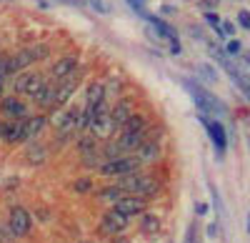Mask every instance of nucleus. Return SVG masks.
Listing matches in <instances>:
<instances>
[{
	"label": "nucleus",
	"instance_id": "nucleus-1",
	"mask_svg": "<svg viewBox=\"0 0 250 243\" xmlns=\"http://www.w3.org/2000/svg\"><path fill=\"white\" fill-rule=\"evenodd\" d=\"M120 191H128L130 196H138V198H155L158 191H160V183L153 178V176H143V173H130V176H123L120 183H118Z\"/></svg>",
	"mask_w": 250,
	"mask_h": 243
},
{
	"label": "nucleus",
	"instance_id": "nucleus-2",
	"mask_svg": "<svg viewBox=\"0 0 250 243\" xmlns=\"http://www.w3.org/2000/svg\"><path fill=\"white\" fill-rule=\"evenodd\" d=\"M185 90L190 93V98L195 100V106L200 108V113H213V115H225L228 113V106L223 103L220 98H215L210 90H205L203 86L193 83V80H183Z\"/></svg>",
	"mask_w": 250,
	"mask_h": 243
},
{
	"label": "nucleus",
	"instance_id": "nucleus-3",
	"mask_svg": "<svg viewBox=\"0 0 250 243\" xmlns=\"http://www.w3.org/2000/svg\"><path fill=\"white\" fill-rule=\"evenodd\" d=\"M140 171V160L135 155H120V158H113V160H105L100 163V173L103 176H130V173H138Z\"/></svg>",
	"mask_w": 250,
	"mask_h": 243
},
{
	"label": "nucleus",
	"instance_id": "nucleus-4",
	"mask_svg": "<svg viewBox=\"0 0 250 243\" xmlns=\"http://www.w3.org/2000/svg\"><path fill=\"white\" fill-rule=\"evenodd\" d=\"M53 126L58 128L60 138H68L75 131H80V108H70V110H55L53 115Z\"/></svg>",
	"mask_w": 250,
	"mask_h": 243
},
{
	"label": "nucleus",
	"instance_id": "nucleus-5",
	"mask_svg": "<svg viewBox=\"0 0 250 243\" xmlns=\"http://www.w3.org/2000/svg\"><path fill=\"white\" fill-rule=\"evenodd\" d=\"M30 226H33V218H30V213H28L25 208H20V206L10 208L8 228H10L13 238H23V236H28V233H30Z\"/></svg>",
	"mask_w": 250,
	"mask_h": 243
},
{
	"label": "nucleus",
	"instance_id": "nucleus-6",
	"mask_svg": "<svg viewBox=\"0 0 250 243\" xmlns=\"http://www.w3.org/2000/svg\"><path fill=\"white\" fill-rule=\"evenodd\" d=\"M48 83V80L40 75V73H20L18 78H15V83H13V88H15V93H25V95H30V98H35L38 95V90L43 88Z\"/></svg>",
	"mask_w": 250,
	"mask_h": 243
},
{
	"label": "nucleus",
	"instance_id": "nucleus-7",
	"mask_svg": "<svg viewBox=\"0 0 250 243\" xmlns=\"http://www.w3.org/2000/svg\"><path fill=\"white\" fill-rule=\"evenodd\" d=\"M125 226H128V216H123L120 211L110 208L105 216H103L100 221V231L105 233V236H115V233H123Z\"/></svg>",
	"mask_w": 250,
	"mask_h": 243
},
{
	"label": "nucleus",
	"instance_id": "nucleus-8",
	"mask_svg": "<svg viewBox=\"0 0 250 243\" xmlns=\"http://www.w3.org/2000/svg\"><path fill=\"white\" fill-rule=\"evenodd\" d=\"M115 211H120L123 216H140V213H145V198H138V196H120L118 200H115V206H113Z\"/></svg>",
	"mask_w": 250,
	"mask_h": 243
},
{
	"label": "nucleus",
	"instance_id": "nucleus-9",
	"mask_svg": "<svg viewBox=\"0 0 250 243\" xmlns=\"http://www.w3.org/2000/svg\"><path fill=\"white\" fill-rule=\"evenodd\" d=\"M75 88H78V70L70 75V78H65V80H60V83L55 86V100H53V108H62L70 100V95L75 93Z\"/></svg>",
	"mask_w": 250,
	"mask_h": 243
},
{
	"label": "nucleus",
	"instance_id": "nucleus-10",
	"mask_svg": "<svg viewBox=\"0 0 250 243\" xmlns=\"http://www.w3.org/2000/svg\"><path fill=\"white\" fill-rule=\"evenodd\" d=\"M200 120L205 123L208 133H210V140H213V146H215L218 155H223V153H225V146H228V135H225L223 123H220V120H208L205 115H200Z\"/></svg>",
	"mask_w": 250,
	"mask_h": 243
},
{
	"label": "nucleus",
	"instance_id": "nucleus-11",
	"mask_svg": "<svg viewBox=\"0 0 250 243\" xmlns=\"http://www.w3.org/2000/svg\"><path fill=\"white\" fill-rule=\"evenodd\" d=\"M75 70H78V58L75 55H62L60 60H55L50 75H53V80H58V83H60V80L70 78Z\"/></svg>",
	"mask_w": 250,
	"mask_h": 243
},
{
	"label": "nucleus",
	"instance_id": "nucleus-12",
	"mask_svg": "<svg viewBox=\"0 0 250 243\" xmlns=\"http://www.w3.org/2000/svg\"><path fill=\"white\" fill-rule=\"evenodd\" d=\"M0 110H3V115H5L8 120H23V118H25V103H23L20 98H15V95L3 98Z\"/></svg>",
	"mask_w": 250,
	"mask_h": 243
},
{
	"label": "nucleus",
	"instance_id": "nucleus-13",
	"mask_svg": "<svg viewBox=\"0 0 250 243\" xmlns=\"http://www.w3.org/2000/svg\"><path fill=\"white\" fill-rule=\"evenodd\" d=\"M135 158L140 160V163H153V160H158V158H160V146H158V140H155V138L143 140V143L135 148Z\"/></svg>",
	"mask_w": 250,
	"mask_h": 243
},
{
	"label": "nucleus",
	"instance_id": "nucleus-14",
	"mask_svg": "<svg viewBox=\"0 0 250 243\" xmlns=\"http://www.w3.org/2000/svg\"><path fill=\"white\" fill-rule=\"evenodd\" d=\"M133 113H135V110H133V103H130V100H118V103L110 108V118H113V123H115V131L128 123Z\"/></svg>",
	"mask_w": 250,
	"mask_h": 243
},
{
	"label": "nucleus",
	"instance_id": "nucleus-15",
	"mask_svg": "<svg viewBox=\"0 0 250 243\" xmlns=\"http://www.w3.org/2000/svg\"><path fill=\"white\" fill-rule=\"evenodd\" d=\"M48 126V120H45V115H33V118H28V120H23V140H33L40 131H43Z\"/></svg>",
	"mask_w": 250,
	"mask_h": 243
},
{
	"label": "nucleus",
	"instance_id": "nucleus-16",
	"mask_svg": "<svg viewBox=\"0 0 250 243\" xmlns=\"http://www.w3.org/2000/svg\"><path fill=\"white\" fill-rule=\"evenodd\" d=\"M30 63H35V60H33L30 50L25 48V50L15 53L13 58H8V73H20V70H25V68H28Z\"/></svg>",
	"mask_w": 250,
	"mask_h": 243
},
{
	"label": "nucleus",
	"instance_id": "nucleus-17",
	"mask_svg": "<svg viewBox=\"0 0 250 243\" xmlns=\"http://www.w3.org/2000/svg\"><path fill=\"white\" fill-rule=\"evenodd\" d=\"M40 108H53V100H55V86L53 83H45L43 88L38 90V95L33 98Z\"/></svg>",
	"mask_w": 250,
	"mask_h": 243
},
{
	"label": "nucleus",
	"instance_id": "nucleus-18",
	"mask_svg": "<svg viewBox=\"0 0 250 243\" xmlns=\"http://www.w3.org/2000/svg\"><path fill=\"white\" fill-rule=\"evenodd\" d=\"M100 103H105V86L103 83H90L88 86V106L85 108H95Z\"/></svg>",
	"mask_w": 250,
	"mask_h": 243
},
{
	"label": "nucleus",
	"instance_id": "nucleus-19",
	"mask_svg": "<svg viewBox=\"0 0 250 243\" xmlns=\"http://www.w3.org/2000/svg\"><path fill=\"white\" fill-rule=\"evenodd\" d=\"M150 25H153V30L160 35V38H165V40H175L178 35H175V28H170L165 20H160V18H153L150 15Z\"/></svg>",
	"mask_w": 250,
	"mask_h": 243
},
{
	"label": "nucleus",
	"instance_id": "nucleus-20",
	"mask_svg": "<svg viewBox=\"0 0 250 243\" xmlns=\"http://www.w3.org/2000/svg\"><path fill=\"white\" fill-rule=\"evenodd\" d=\"M120 131H125V133H143V131H148V120H145L143 115H138V113H133L130 120Z\"/></svg>",
	"mask_w": 250,
	"mask_h": 243
},
{
	"label": "nucleus",
	"instance_id": "nucleus-21",
	"mask_svg": "<svg viewBox=\"0 0 250 243\" xmlns=\"http://www.w3.org/2000/svg\"><path fill=\"white\" fill-rule=\"evenodd\" d=\"M140 228H143V233H148V236L158 233V231H160V218H158L155 213H143Z\"/></svg>",
	"mask_w": 250,
	"mask_h": 243
},
{
	"label": "nucleus",
	"instance_id": "nucleus-22",
	"mask_svg": "<svg viewBox=\"0 0 250 243\" xmlns=\"http://www.w3.org/2000/svg\"><path fill=\"white\" fill-rule=\"evenodd\" d=\"M23 120H25V118H23ZM23 120H10L5 143H20V140H23Z\"/></svg>",
	"mask_w": 250,
	"mask_h": 243
},
{
	"label": "nucleus",
	"instance_id": "nucleus-23",
	"mask_svg": "<svg viewBox=\"0 0 250 243\" xmlns=\"http://www.w3.org/2000/svg\"><path fill=\"white\" fill-rule=\"evenodd\" d=\"M45 146H30L28 148V160H30V163H43V160H45Z\"/></svg>",
	"mask_w": 250,
	"mask_h": 243
},
{
	"label": "nucleus",
	"instance_id": "nucleus-24",
	"mask_svg": "<svg viewBox=\"0 0 250 243\" xmlns=\"http://www.w3.org/2000/svg\"><path fill=\"white\" fill-rule=\"evenodd\" d=\"M198 73H200L205 80H210V83H213V80H218V70H215V68H210V66H205V63H203V66H198Z\"/></svg>",
	"mask_w": 250,
	"mask_h": 243
},
{
	"label": "nucleus",
	"instance_id": "nucleus-25",
	"mask_svg": "<svg viewBox=\"0 0 250 243\" xmlns=\"http://www.w3.org/2000/svg\"><path fill=\"white\" fill-rule=\"evenodd\" d=\"M28 50H30L33 60H43V58H48V53H50L48 45H33V48H28Z\"/></svg>",
	"mask_w": 250,
	"mask_h": 243
},
{
	"label": "nucleus",
	"instance_id": "nucleus-26",
	"mask_svg": "<svg viewBox=\"0 0 250 243\" xmlns=\"http://www.w3.org/2000/svg\"><path fill=\"white\" fill-rule=\"evenodd\" d=\"M123 196V191L118 188V186H113V188H105V191H103L100 193V198H105V200H113V203H115V200Z\"/></svg>",
	"mask_w": 250,
	"mask_h": 243
},
{
	"label": "nucleus",
	"instance_id": "nucleus-27",
	"mask_svg": "<svg viewBox=\"0 0 250 243\" xmlns=\"http://www.w3.org/2000/svg\"><path fill=\"white\" fill-rule=\"evenodd\" d=\"M73 188H75V193H88V191L93 188V183H90L88 178H83V180H75V186H73Z\"/></svg>",
	"mask_w": 250,
	"mask_h": 243
},
{
	"label": "nucleus",
	"instance_id": "nucleus-28",
	"mask_svg": "<svg viewBox=\"0 0 250 243\" xmlns=\"http://www.w3.org/2000/svg\"><path fill=\"white\" fill-rule=\"evenodd\" d=\"M205 23H210V25H213V28L218 30V28H220V18H218V13L208 10V13H205Z\"/></svg>",
	"mask_w": 250,
	"mask_h": 243
},
{
	"label": "nucleus",
	"instance_id": "nucleus-29",
	"mask_svg": "<svg viewBox=\"0 0 250 243\" xmlns=\"http://www.w3.org/2000/svg\"><path fill=\"white\" fill-rule=\"evenodd\" d=\"M240 50H243L240 40H230V43H228V48H225V53H228V55H238Z\"/></svg>",
	"mask_w": 250,
	"mask_h": 243
},
{
	"label": "nucleus",
	"instance_id": "nucleus-30",
	"mask_svg": "<svg viewBox=\"0 0 250 243\" xmlns=\"http://www.w3.org/2000/svg\"><path fill=\"white\" fill-rule=\"evenodd\" d=\"M238 23H240L245 30H250V13H248V10H240V13H238Z\"/></svg>",
	"mask_w": 250,
	"mask_h": 243
},
{
	"label": "nucleus",
	"instance_id": "nucleus-31",
	"mask_svg": "<svg viewBox=\"0 0 250 243\" xmlns=\"http://www.w3.org/2000/svg\"><path fill=\"white\" fill-rule=\"evenodd\" d=\"M220 30H223V38L235 35V25H233V23H220Z\"/></svg>",
	"mask_w": 250,
	"mask_h": 243
},
{
	"label": "nucleus",
	"instance_id": "nucleus-32",
	"mask_svg": "<svg viewBox=\"0 0 250 243\" xmlns=\"http://www.w3.org/2000/svg\"><path fill=\"white\" fill-rule=\"evenodd\" d=\"M5 75H10V73H8V58L0 55V83L5 80Z\"/></svg>",
	"mask_w": 250,
	"mask_h": 243
},
{
	"label": "nucleus",
	"instance_id": "nucleus-33",
	"mask_svg": "<svg viewBox=\"0 0 250 243\" xmlns=\"http://www.w3.org/2000/svg\"><path fill=\"white\" fill-rule=\"evenodd\" d=\"M10 238H13L10 228H5V226H0V243H5V241H10Z\"/></svg>",
	"mask_w": 250,
	"mask_h": 243
},
{
	"label": "nucleus",
	"instance_id": "nucleus-34",
	"mask_svg": "<svg viewBox=\"0 0 250 243\" xmlns=\"http://www.w3.org/2000/svg\"><path fill=\"white\" fill-rule=\"evenodd\" d=\"M8 128H10V120H0V138H3V140L8 135Z\"/></svg>",
	"mask_w": 250,
	"mask_h": 243
},
{
	"label": "nucleus",
	"instance_id": "nucleus-35",
	"mask_svg": "<svg viewBox=\"0 0 250 243\" xmlns=\"http://www.w3.org/2000/svg\"><path fill=\"white\" fill-rule=\"evenodd\" d=\"M90 5H93L95 10H100V13H108V5H105V3H100V0H90Z\"/></svg>",
	"mask_w": 250,
	"mask_h": 243
},
{
	"label": "nucleus",
	"instance_id": "nucleus-36",
	"mask_svg": "<svg viewBox=\"0 0 250 243\" xmlns=\"http://www.w3.org/2000/svg\"><path fill=\"white\" fill-rule=\"evenodd\" d=\"M220 233V228H218V223H210V226H208V236H210V238H215Z\"/></svg>",
	"mask_w": 250,
	"mask_h": 243
},
{
	"label": "nucleus",
	"instance_id": "nucleus-37",
	"mask_svg": "<svg viewBox=\"0 0 250 243\" xmlns=\"http://www.w3.org/2000/svg\"><path fill=\"white\" fill-rule=\"evenodd\" d=\"M170 53H173V55H178V53H180V43H178V38H175V40H170Z\"/></svg>",
	"mask_w": 250,
	"mask_h": 243
},
{
	"label": "nucleus",
	"instance_id": "nucleus-38",
	"mask_svg": "<svg viewBox=\"0 0 250 243\" xmlns=\"http://www.w3.org/2000/svg\"><path fill=\"white\" fill-rule=\"evenodd\" d=\"M195 213H198V216H205V213H208V206H205V203H195Z\"/></svg>",
	"mask_w": 250,
	"mask_h": 243
},
{
	"label": "nucleus",
	"instance_id": "nucleus-39",
	"mask_svg": "<svg viewBox=\"0 0 250 243\" xmlns=\"http://www.w3.org/2000/svg\"><path fill=\"white\" fill-rule=\"evenodd\" d=\"M60 3H68V5H83V0H60Z\"/></svg>",
	"mask_w": 250,
	"mask_h": 243
},
{
	"label": "nucleus",
	"instance_id": "nucleus-40",
	"mask_svg": "<svg viewBox=\"0 0 250 243\" xmlns=\"http://www.w3.org/2000/svg\"><path fill=\"white\" fill-rule=\"evenodd\" d=\"M243 60H245V63L250 66V50H245V53H243Z\"/></svg>",
	"mask_w": 250,
	"mask_h": 243
},
{
	"label": "nucleus",
	"instance_id": "nucleus-41",
	"mask_svg": "<svg viewBox=\"0 0 250 243\" xmlns=\"http://www.w3.org/2000/svg\"><path fill=\"white\" fill-rule=\"evenodd\" d=\"M113 243H130V241H128V238H115Z\"/></svg>",
	"mask_w": 250,
	"mask_h": 243
},
{
	"label": "nucleus",
	"instance_id": "nucleus-42",
	"mask_svg": "<svg viewBox=\"0 0 250 243\" xmlns=\"http://www.w3.org/2000/svg\"><path fill=\"white\" fill-rule=\"evenodd\" d=\"M0 98H3V83H0Z\"/></svg>",
	"mask_w": 250,
	"mask_h": 243
},
{
	"label": "nucleus",
	"instance_id": "nucleus-43",
	"mask_svg": "<svg viewBox=\"0 0 250 243\" xmlns=\"http://www.w3.org/2000/svg\"><path fill=\"white\" fill-rule=\"evenodd\" d=\"M248 231H250V216H248Z\"/></svg>",
	"mask_w": 250,
	"mask_h": 243
},
{
	"label": "nucleus",
	"instance_id": "nucleus-44",
	"mask_svg": "<svg viewBox=\"0 0 250 243\" xmlns=\"http://www.w3.org/2000/svg\"><path fill=\"white\" fill-rule=\"evenodd\" d=\"M248 146H250V138H248Z\"/></svg>",
	"mask_w": 250,
	"mask_h": 243
}]
</instances>
